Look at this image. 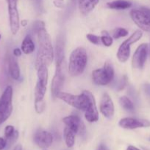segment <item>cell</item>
Instances as JSON below:
<instances>
[{"instance_id":"23","label":"cell","mask_w":150,"mask_h":150,"mask_svg":"<svg viewBox=\"0 0 150 150\" xmlns=\"http://www.w3.org/2000/svg\"><path fill=\"white\" fill-rule=\"evenodd\" d=\"M128 35V31L124 28H116L112 32V36L114 39H119L120 38L126 36Z\"/></svg>"},{"instance_id":"33","label":"cell","mask_w":150,"mask_h":150,"mask_svg":"<svg viewBox=\"0 0 150 150\" xmlns=\"http://www.w3.org/2000/svg\"><path fill=\"white\" fill-rule=\"evenodd\" d=\"M141 10H142L146 15H147V16L150 18V9L147 8V7H143L141 8Z\"/></svg>"},{"instance_id":"29","label":"cell","mask_w":150,"mask_h":150,"mask_svg":"<svg viewBox=\"0 0 150 150\" xmlns=\"http://www.w3.org/2000/svg\"><path fill=\"white\" fill-rule=\"evenodd\" d=\"M144 90L146 95L150 101V83H145L144 85Z\"/></svg>"},{"instance_id":"36","label":"cell","mask_w":150,"mask_h":150,"mask_svg":"<svg viewBox=\"0 0 150 150\" xmlns=\"http://www.w3.org/2000/svg\"><path fill=\"white\" fill-rule=\"evenodd\" d=\"M126 150H141V149H138V148L135 147V146H129L127 147V149H126Z\"/></svg>"},{"instance_id":"11","label":"cell","mask_w":150,"mask_h":150,"mask_svg":"<svg viewBox=\"0 0 150 150\" xmlns=\"http://www.w3.org/2000/svg\"><path fill=\"white\" fill-rule=\"evenodd\" d=\"M119 125L122 128L132 130V129L139 128V127H150V122L146 120L125 117L119 121Z\"/></svg>"},{"instance_id":"20","label":"cell","mask_w":150,"mask_h":150,"mask_svg":"<svg viewBox=\"0 0 150 150\" xmlns=\"http://www.w3.org/2000/svg\"><path fill=\"white\" fill-rule=\"evenodd\" d=\"M75 135H76V133L73 130L66 126L64 129V138L66 146L69 148L72 147L74 145Z\"/></svg>"},{"instance_id":"25","label":"cell","mask_w":150,"mask_h":150,"mask_svg":"<svg viewBox=\"0 0 150 150\" xmlns=\"http://www.w3.org/2000/svg\"><path fill=\"white\" fill-rule=\"evenodd\" d=\"M18 138H19V132L17 130H16L14 133V134L11 136V137L8 138V139H5L6 140V143H7V145H6V148L5 149H9L15 142L17 141Z\"/></svg>"},{"instance_id":"31","label":"cell","mask_w":150,"mask_h":150,"mask_svg":"<svg viewBox=\"0 0 150 150\" xmlns=\"http://www.w3.org/2000/svg\"><path fill=\"white\" fill-rule=\"evenodd\" d=\"M22 54V51L21 50H20L19 48H15L14 50H13V56L16 57H20L21 55Z\"/></svg>"},{"instance_id":"12","label":"cell","mask_w":150,"mask_h":150,"mask_svg":"<svg viewBox=\"0 0 150 150\" xmlns=\"http://www.w3.org/2000/svg\"><path fill=\"white\" fill-rule=\"evenodd\" d=\"M34 142L38 147L46 149L49 147L53 142V136L49 132L44 130H39L34 136Z\"/></svg>"},{"instance_id":"15","label":"cell","mask_w":150,"mask_h":150,"mask_svg":"<svg viewBox=\"0 0 150 150\" xmlns=\"http://www.w3.org/2000/svg\"><path fill=\"white\" fill-rule=\"evenodd\" d=\"M84 112H85V119L89 122H95L99 120V113L96 105L95 98L93 95H91V96L88 108Z\"/></svg>"},{"instance_id":"24","label":"cell","mask_w":150,"mask_h":150,"mask_svg":"<svg viewBox=\"0 0 150 150\" xmlns=\"http://www.w3.org/2000/svg\"><path fill=\"white\" fill-rule=\"evenodd\" d=\"M101 42H102V44L104 45L107 47L111 46L112 44H113V38L110 36V35L108 34V32H106V31H103L102 32V36L101 37Z\"/></svg>"},{"instance_id":"2","label":"cell","mask_w":150,"mask_h":150,"mask_svg":"<svg viewBox=\"0 0 150 150\" xmlns=\"http://www.w3.org/2000/svg\"><path fill=\"white\" fill-rule=\"evenodd\" d=\"M88 63L87 51L82 47L74 50L69 57V73L71 76H78L82 74Z\"/></svg>"},{"instance_id":"10","label":"cell","mask_w":150,"mask_h":150,"mask_svg":"<svg viewBox=\"0 0 150 150\" xmlns=\"http://www.w3.org/2000/svg\"><path fill=\"white\" fill-rule=\"evenodd\" d=\"M130 17L141 29L150 32V18L141 10H132Z\"/></svg>"},{"instance_id":"16","label":"cell","mask_w":150,"mask_h":150,"mask_svg":"<svg viewBox=\"0 0 150 150\" xmlns=\"http://www.w3.org/2000/svg\"><path fill=\"white\" fill-rule=\"evenodd\" d=\"M16 57L9 56L8 57V68L9 73L12 79L14 80H19L20 78V67H19Z\"/></svg>"},{"instance_id":"37","label":"cell","mask_w":150,"mask_h":150,"mask_svg":"<svg viewBox=\"0 0 150 150\" xmlns=\"http://www.w3.org/2000/svg\"><path fill=\"white\" fill-rule=\"evenodd\" d=\"M26 24H27V22H26V21H25V20L22 21H21V25H22V26H25Z\"/></svg>"},{"instance_id":"40","label":"cell","mask_w":150,"mask_h":150,"mask_svg":"<svg viewBox=\"0 0 150 150\" xmlns=\"http://www.w3.org/2000/svg\"><path fill=\"white\" fill-rule=\"evenodd\" d=\"M44 150H47V149H44Z\"/></svg>"},{"instance_id":"28","label":"cell","mask_w":150,"mask_h":150,"mask_svg":"<svg viewBox=\"0 0 150 150\" xmlns=\"http://www.w3.org/2000/svg\"><path fill=\"white\" fill-rule=\"evenodd\" d=\"M15 128L12 125H7L6 126L5 129H4V137L5 139H8V138L11 137L15 133Z\"/></svg>"},{"instance_id":"8","label":"cell","mask_w":150,"mask_h":150,"mask_svg":"<svg viewBox=\"0 0 150 150\" xmlns=\"http://www.w3.org/2000/svg\"><path fill=\"white\" fill-rule=\"evenodd\" d=\"M149 53L148 44H141L135 50L132 59V67L135 69H142L146 61Z\"/></svg>"},{"instance_id":"5","label":"cell","mask_w":150,"mask_h":150,"mask_svg":"<svg viewBox=\"0 0 150 150\" xmlns=\"http://www.w3.org/2000/svg\"><path fill=\"white\" fill-rule=\"evenodd\" d=\"M114 68L111 63L105 62L101 68L96 69L92 73V79L94 83L99 86L109 84L114 79Z\"/></svg>"},{"instance_id":"41","label":"cell","mask_w":150,"mask_h":150,"mask_svg":"<svg viewBox=\"0 0 150 150\" xmlns=\"http://www.w3.org/2000/svg\"><path fill=\"white\" fill-rule=\"evenodd\" d=\"M149 140H150V139H149Z\"/></svg>"},{"instance_id":"13","label":"cell","mask_w":150,"mask_h":150,"mask_svg":"<svg viewBox=\"0 0 150 150\" xmlns=\"http://www.w3.org/2000/svg\"><path fill=\"white\" fill-rule=\"evenodd\" d=\"M100 112L106 118H111L114 114V105L111 98L107 93L104 92L100 100Z\"/></svg>"},{"instance_id":"17","label":"cell","mask_w":150,"mask_h":150,"mask_svg":"<svg viewBox=\"0 0 150 150\" xmlns=\"http://www.w3.org/2000/svg\"><path fill=\"white\" fill-rule=\"evenodd\" d=\"M99 0H79V9L80 13L84 16H86L91 13Z\"/></svg>"},{"instance_id":"18","label":"cell","mask_w":150,"mask_h":150,"mask_svg":"<svg viewBox=\"0 0 150 150\" xmlns=\"http://www.w3.org/2000/svg\"><path fill=\"white\" fill-rule=\"evenodd\" d=\"M107 6L113 10H126L132 6V3L126 0H116L107 4Z\"/></svg>"},{"instance_id":"39","label":"cell","mask_w":150,"mask_h":150,"mask_svg":"<svg viewBox=\"0 0 150 150\" xmlns=\"http://www.w3.org/2000/svg\"><path fill=\"white\" fill-rule=\"evenodd\" d=\"M149 55H150V50H149Z\"/></svg>"},{"instance_id":"35","label":"cell","mask_w":150,"mask_h":150,"mask_svg":"<svg viewBox=\"0 0 150 150\" xmlns=\"http://www.w3.org/2000/svg\"><path fill=\"white\" fill-rule=\"evenodd\" d=\"M13 150H22V146L21 144H18L16 145V146H15L14 148H13Z\"/></svg>"},{"instance_id":"26","label":"cell","mask_w":150,"mask_h":150,"mask_svg":"<svg viewBox=\"0 0 150 150\" xmlns=\"http://www.w3.org/2000/svg\"><path fill=\"white\" fill-rule=\"evenodd\" d=\"M87 39L93 44L95 45H99L101 43V37L96 36L95 35H92V34H88L87 35Z\"/></svg>"},{"instance_id":"9","label":"cell","mask_w":150,"mask_h":150,"mask_svg":"<svg viewBox=\"0 0 150 150\" xmlns=\"http://www.w3.org/2000/svg\"><path fill=\"white\" fill-rule=\"evenodd\" d=\"M64 82V73L63 72V63L56 62L55 74L53 77L51 84V92L53 98H56L57 95L61 91Z\"/></svg>"},{"instance_id":"3","label":"cell","mask_w":150,"mask_h":150,"mask_svg":"<svg viewBox=\"0 0 150 150\" xmlns=\"http://www.w3.org/2000/svg\"><path fill=\"white\" fill-rule=\"evenodd\" d=\"M91 95L92 93L87 90L83 91L80 95H74L60 91L57 95L56 98L62 100L65 103L71 105L76 109L85 111L89 105Z\"/></svg>"},{"instance_id":"4","label":"cell","mask_w":150,"mask_h":150,"mask_svg":"<svg viewBox=\"0 0 150 150\" xmlns=\"http://www.w3.org/2000/svg\"><path fill=\"white\" fill-rule=\"evenodd\" d=\"M13 111V88L7 86L0 97V125L7 121Z\"/></svg>"},{"instance_id":"21","label":"cell","mask_w":150,"mask_h":150,"mask_svg":"<svg viewBox=\"0 0 150 150\" xmlns=\"http://www.w3.org/2000/svg\"><path fill=\"white\" fill-rule=\"evenodd\" d=\"M64 60V43L62 39H58L56 42V62H63Z\"/></svg>"},{"instance_id":"32","label":"cell","mask_w":150,"mask_h":150,"mask_svg":"<svg viewBox=\"0 0 150 150\" xmlns=\"http://www.w3.org/2000/svg\"><path fill=\"white\" fill-rule=\"evenodd\" d=\"M54 4L56 7H62L63 5V0H54Z\"/></svg>"},{"instance_id":"22","label":"cell","mask_w":150,"mask_h":150,"mask_svg":"<svg viewBox=\"0 0 150 150\" xmlns=\"http://www.w3.org/2000/svg\"><path fill=\"white\" fill-rule=\"evenodd\" d=\"M119 103L121 106L126 111L132 112L135 110V106H134L133 103L131 101V100L126 96L121 97L119 99Z\"/></svg>"},{"instance_id":"7","label":"cell","mask_w":150,"mask_h":150,"mask_svg":"<svg viewBox=\"0 0 150 150\" xmlns=\"http://www.w3.org/2000/svg\"><path fill=\"white\" fill-rule=\"evenodd\" d=\"M8 4L9 21H10V30L13 35H16L20 26L19 14L17 8L18 0H7Z\"/></svg>"},{"instance_id":"1","label":"cell","mask_w":150,"mask_h":150,"mask_svg":"<svg viewBox=\"0 0 150 150\" xmlns=\"http://www.w3.org/2000/svg\"><path fill=\"white\" fill-rule=\"evenodd\" d=\"M37 35L38 50L35 61V68L38 69L43 64L46 65L47 67L51 64L54 58V51L51 45V38L45 27L40 29L37 32Z\"/></svg>"},{"instance_id":"34","label":"cell","mask_w":150,"mask_h":150,"mask_svg":"<svg viewBox=\"0 0 150 150\" xmlns=\"http://www.w3.org/2000/svg\"><path fill=\"white\" fill-rule=\"evenodd\" d=\"M97 150H110V149H109L105 145L100 144L99 146V147L97 148Z\"/></svg>"},{"instance_id":"6","label":"cell","mask_w":150,"mask_h":150,"mask_svg":"<svg viewBox=\"0 0 150 150\" xmlns=\"http://www.w3.org/2000/svg\"><path fill=\"white\" fill-rule=\"evenodd\" d=\"M142 35L143 33L141 31L136 30L128 39L122 42L117 52V58L119 62L124 63L127 61L130 55V45L139 40Z\"/></svg>"},{"instance_id":"19","label":"cell","mask_w":150,"mask_h":150,"mask_svg":"<svg viewBox=\"0 0 150 150\" xmlns=\"http://www.w3.org/2000/svg\"><path fill=\"white\" fill-rule=\"evenodd\" d=\"M35 44L30 36L27 35L24 38L21 43V51L24 54H29L35 51Z\"/></svg>"},{"instance_id":"38","label":"cell","mask_w":150,"mask_h":150,"mask_svg":"<svg viewBox=\"0 0 150 150\" xmlns=\"http://www.w3.org/2000/svg\"><path fill=\"white\" fill-rule=\"evenodd\" d=\"M0 39H1V35H0Z\"/></svg>"},{"instance_id":"14","label":"cell","mask_w":150,"mask_h":150,"mask_svg":"<svg viewBox=\"0 0 150 150\" xmlns=\"http://www.w3.org/2000/svg\"><path fill=\"white\" fill-rule=\"evenodd\" d=\"M63 122L66 125V127L73 130L75 133H83L85 131V126H84L83 122L78 116H68L63 119Z\"/></svg>"},{"instance_id":"30","label":"cell","mask_w":150,"mask_h":150,"mask_svg":"<svg viewBox=\"0 0 150 150\" xmlns=\"http://www.w3.org/2000/svg\"><path fill=\"white\" fill-rule=\"evenodd\" d=\"M6 145H7V143H6L5 139L0 137V150L5 149Z\"/></svg>"},{"instance_id":"27","label":"cell","mask_w":150,"mask_h":150,"mask_svg":"<svg viewBox=\"0 0 150 150\" xmlns=\"http://www.w3.org/2000/svg\"><path fill=\"white\" fill-rule=\"evenodd\" d=\"M46 107V103L44 100L40 102H35V109L38 114H41L44 111Z\"/></svg>"}]
</instances>
